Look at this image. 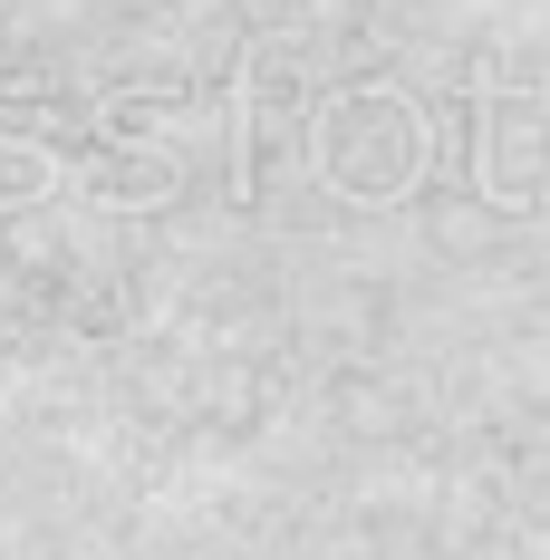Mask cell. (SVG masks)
Masks as SVG:
<instances>
[{
  "mask_svg": "<svg viewBox=\"0 0 550 560\" xmlns=\"http://www.w3.org/2000/svg\"><path fill=\"white\" fill-rule=\"evenodd\" d=\"M300 88H309V78H290V49H251L242 58V194L261 184L271 155L300 145V116H309Z\"/></svg>",
  "mask_w": 550,
  "mask_h": 560,
  "instance_id": "3957f363",
  "label": "cell"
},
{
  "mask_svg": "<svg viewBox=\"0 0 550 560\" xmlns=\"http://www.w3.org/2000/svg\"><path fill=\"white\" fill-rule=\"evenodd\" d=\"M58 155H39V145H10V136H0V213H10V203H39V194H58Z\"/></svg>",
  "mask_w": 550,
  "mask_h": 560,
  "instance_id": "277c9868",
  "label": "cell"
},
{
  "mask_svg": "<svg viewBox=\"0 0 550 560\" xmlns=\"http://www.w3.org/2000/svg\"><path fill=\"white\" fill-rule=\"evenodd\" d=\"M300 155L348 203H406L435 165V126L396 78H338L300 116Z\"/></svg>",
  "mask_w": 550,
  "mask_h": 560,
  "instance_id": "6da1fadb",
  "label": "cell"
},
{
  "mask_svg": "<svg viewBox=\"0 0 550 560\" xmlns=\"http://www.w3.org/2000/svg\"><path fill=\"white\" fill-rule=\"evenodd\" d=\"M473 184L493 203H541V97L531 88H483V107H473Z\"/></svg>",
  "mask_w": 550,
  "mask_h": 560,
  "instance_id": "7a4b0ae2",
  "label": "cell"
}]
</instances>
